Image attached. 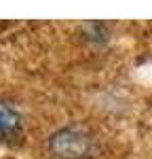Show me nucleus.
Masks as SVG:
<instances>
[{
	"label": "nucleus",
	"instance_id": "2",
	"mask_svg": "<svg viewBox=\"0 0 152 159\" xmlns=\"http://www.w3.org/2000/svg\"><path fill=\"white\" fill-rule=\"evenodd\" d=\"M21 129V117L11 104L0 102V140H11Z\"/></svg>",
	"mask_w": 152,
	"mask_h": 159
},
{
	"label": "nucleus",
	"instance_id": "1",
	"mask_svg": "<svg viewBox=\"0 0 152 159\" xmlns=\"http://www.w3.org/2000/svg\"><path fill=\"white\" fill-rule=\"evenodd\" d=\"M47 148L55 159H85L93 151V138L78 125H63L49 136Z\"/></svg>",
	"mask_w": 152,
	"mask_h": 159
}]
</instances>
